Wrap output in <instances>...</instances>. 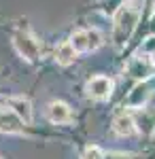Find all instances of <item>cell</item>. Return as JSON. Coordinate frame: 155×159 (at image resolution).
I'll return each instance as SVG.
<instances>
[{
	"instance_id": "1",
	"label": "cell",
	"mask_w": 155,
	"mask_h": 159,
	"mask_svg": "<svg viewBox=\"0 0 155 159\" xmlns=\"http://www.w3.org/2000/svg\"><path fill=\"white\" fill-rule=\"evenodd\" d=\"M138 24V9L134 2H125L119 9V13L115 15V28H113V38L117 45L128 43V38L132 36L134 28Z\"/></svg>"
},
{
	"instance_id": "2",
	"label": "cell",
	"mask_w": 155,
	"mask_h": 159,
	"mask_svg": "<svg viewBox=\"0 0 155 159\" xmlns=\"http://www.w3.org/2000/svg\"><path fill=\"white\" fill-rule=\"evenodd\" d=\"M85 91H87L89 98H94V100H106L113 93V81L108 76H102V74L92 76L87 81V85H85Z\"/></svg>"
},
{
	"instance_id": "3",
	"label": "cell",
	"mask_w": 155,
	"mask_h": 159,
	"mask_svg": "<svg viewBox=\"0 0 155 159\" xmlns=\"http://www.w3.org/2000/svg\"><path fill=\"white\" fill-rule=\"evenodd\" d=\"M47 117H49V121H51V123H55V125H64V123H70L72 121V110H70V106H68L66 102L55 100V102L49 104Z\"/></svg>"
},
{
	"instance_id": "4",
	"label": "cell",
	"mask_w": 155,
	"mask_h": 159,
	"mask_svg": "<svg viewBox=\"0 0 155 159\" xmlns=\"http://www.w3.org/2000/svg\"><path fill=\"white\" fill-rule=\"evenodd\" d=\"M15 49L19 51V55H24L28 61H34L38 57V43H36L34 38H30L28 34H17L15 36Z\"/></svg>"
},
{
	"instance_id": "5",
	"label": "cell",
	"mask_w": 155,
	"mask_h": 159,
	"mask_svg": "<svg viewBox=\"0 0 155 159\" xmlns=\"http://www.w3.org/2000/svg\"><path fill=\"white\" fill-rule=\"evenodd\" d=\"M24 129V121L11 108H0V132L4 134H19Z\"/></svg>"
},
{
	"instance_id": "6",
	"label": "cell",
	"mask_w": 155,
	"mask_h": 159,
	"mask_svg": "<svg viewBox=\"0 0 155 159\" xmlns=\"http://www.w3.org/2000/svg\"><path fill=\"white\" fill-rule=\"evenodd\" d=\"M7 106L21 119V121L28 125V123H32V104H30V100L28 98H21V96H15V98H9L7 100Z\"/></svg>"
},
{
	"instance_id": "7",
	"label": "cell",
	"mask_w": 155,
	"mask_h": 159,
	"mask_svg": "<svg viewBox=\"0 0 155 159\" xmlns=\"http://www.w3.org/2000/svg\"><path fill=\"white\" fill-rule=\"evenodd\" d=\"M149 98H151V87L140 81V83L130 91V96L125 100V106H128V108H143Z\"/></svg>"
},
{
	"instance_id": "8",
	"label": "cell",
	"mask_w": 155,
	"mask_h": 159,
	"mask_svg": "<svg viewBox=\"0 0 155 159\" xmlns=\"http://www.w3.org/2000/svg\"><path fill=\"white\" fill-rule=\"evenodd\" d=\"M113 129H115V134H119V136H132L134 132H136V121L132 119V115L123 112V115H119V117H115Z\"/></svg>"
},
{
	"instance_id": "9",
	"label": "cell",
	"mask_w": 155,
	"mask_h": 159,
	"mask_svg": "<svg viewBox=\"0 0 155 159\" xmlns=\"http://www.w3.org/2000/svg\"><path fill=\"white\" fill-rule=\"evenodd\" d=\"M128 72H130L134 79L144 81V79H149V74H151V66L144 60H140V57H134V60L130 61V66H128Z\"/></svg>"
},
{
	"instance_id": "10",
	"label": "cell",
	"mask_w": 155,
	"mask_h": 159,
	"mask_svg": "<svg viewBox=\"0 0 155 159\" xmlns=\"http://www.w3.org/2000/svg\"><path fill=\"white\" fill-rule=\"evenodd\" d=\"M55 60H58L60 66H70L72 61L77 60V51H74V47H72L68 40L62 43L60 47H58V51H55Z\"/></svg>"
},
{
	"instance_id": "11",
	"label": "cell",
	"mask_w": 155,
	"mask_h": 159,
	"mask_svg": "<svg viewBox=\"0 0 155 159\" xmlns=\"http://www.w3.org/2000/svg\"><path fill=\"white\" fill-rule=\"evenodd\" d=\"M68 43L74 47V51H77V53L87 51V30H77V32L70 36V40H68Z\"/></svg>"
},
{
	"instance_id": "12",
	"label": "cell",
	"mask_w": 155,
	"mask_h": 159,
	"mask_svg": "<svg viewBox=\"0 0 155 159\" xmlns=\"http://www.w3.org/2000/svg\"><path fill=\"white\" fill-rule=\"evenodd\" d=\"M102 45V34H100V30H87V51H96L98 47Z\"/></svg>"
},
{
	"instance_id": "13",
	"label": "cell",
	"mask_w": 155,
	"mask_h": 159,
	"mask_svg": "<svg viewBox=\"0 0 155 159\" xmlns=\"http://www.w3.org/2000/svg\"><path fill=\"white\" fill-rule=\"evenodd\" d=\"M85 159H104V153L100 151V147H87L85 151Z\"/></svg>"
},
{
	"instance_id": "14",
	"label": "cell",
	"mask_w": 155,
	"mask_h": 159,
	"mask_svg": "<svg viewBox=\"0 0 155 159\" xmlns=\"http://www.w3.org/2000/svg\"><path fill=\"white\" fill-rule=\"evenodd\" d=\"M151 55H153V57H151V64L155 66V53H151Z\"/></svg>"
}]
</instances>
